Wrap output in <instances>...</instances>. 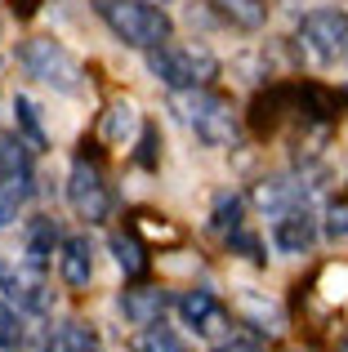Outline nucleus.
Segmentation results:
<instances>
[{
  "mask_svg": "<svg viewBox=\"0 0 348 352\" xmlns=\"http://www.w3.org/2000/svg\"><path fill=\"white\" fill-rule=\"evenodd\" d=\"M89 9L98 14V23L130 50H161L174 41V23L157 0H89Z\"/></svg>",
  "mask_w": 348,
  "mask_h": 352,
  "instance_id": "f257e3e1",
  "label": "nucleus"
},
{
  "mask_svg": "<svg viewBox=\"0 0 348 352\" xmlns=\"http://www.w3.org/2000/svg\"><path fill=\"white\" fill-rule=\"evenodd\" d=\"M170 112L188 125V134H197L206 147H237L241 129H237V107L232 98L215 94L210 85L201 89H179L170 94Z\"/></svg>",
  "mask_w": 348,
  "mask_h": 352,
  "instance_id": "f03ea898",
  "label": "nucleus"
},
{
  "mask_svg": "<svg viewBox=\"0 0 348 352\" xmlns=\"http://www.w3.org/2000/svg\"><path fill=\"white\" fill-rule=\"evenodd\" d=\"M148 72L170 94H179V89L210 85L219 76V58H215V50H206L197 41H166L161 50H148Z\"/></svg>",
  "mask_w": 348,
  "mask_h": 352,
  "instance_id": "7ed1b4c3",
  "label": "nucleus"
},
{
  "mask_svg": "<svg viewBox=\"0 0 348 352\" xmlns=\"http://www.w3.org/2000/svg\"><path fill=\"white\" fill-rule=\"evenodd\" d=\"M18 63H23V72L32 80L58 89V94H80V85H85V72H80L76 54H72L63 41H50V36H32V41H23Z\"/></svg>",
  "mask_w": 348,
  "mask_h": 352,
  "instance_id": "20e7f679",
  "label": "nucleus"
},
{
  "mask_svg": "<svg viewBox=\"0 0 348 352\" xmlns=\"http://www.w3.org/2000/svg\"><path fill=\"white\" fill-rule=\"evenodd\" d=\"M32 201V152L23 134H0V232L18 223Z\"/></svg>",
  "mask_w": 348,
  "mask_h": 352,
  "instance_id": "39448f33",
  "label": "nucleus"
},
{
  "mask_svg": "<svg viewBox=\"0 0 348 352\" xmlns=\"http://www.w3.org/2000/svg\"><path fill=\"white\" fill-rule=\"evenodd\" d=\"M295 41L313 63H331L348 54V9L340 5H317L295 23Z\"/></svg>",
  "mask_w": 348,
  "mask_h": 352,
  "instance_id": "423d86ee",
  "label": "nucleus"
},
{
  "mask_svg": "<svg viewBox=\"0 0 348 352\" xmlns=\"http://www.w3.org/2000/svg\"><path fill=\"white\" fill-rule=\"evenodd\" d=\"M67 206L76 210V219H85L89 228L94 223H107L116 210V197L112 188H107L103 170H98L94 161H85V156H76L67 170Z\"/></svg>",
  "mask_w": 348,
  "mask_h": 352,
  "instance_id": "0eeeda50",
  "label": "nucleus"
},
{
  "mask_svg": "<svg viewBox=\"0 0 348 352\" xmlns=\"http://www.w3.org/2000/svg\"><path fill=\"white\" fill-rule=\"evenodd\" d=\"M0 290L9 303L23 312H50V285H45V267H32L27 258H0Z\"/></svg>",
  "mask_w": 348,
  "mask_h": 352,
  "instance_id": "6e6552de",
  "label": "nucleus"
},
{
  "mask_svg": "<svg viewBox=\"0 0 348 352\" xmlns=\"http://www.w3.org/2000/svg\"><path fill=\"white\" fill-rule=\"evenodd\" d=\"M174 308H179L183 326L201 339H224L232 330V312H228V303L215 290H188L174 299Z\"/></svg>",
  "mask_w": 348,
  "mask_h": 352,
  "instance_id": "1a4fd4ad",
  "label": "nucleus"
},
{
  "mask_svg": "<svg viewBox=\"0 0 348 352\" xmlns=\"http://www.w3.org/2000/svg\"><path fill=\"white\" fill-rule=\"evenodd\" d=\"M268 241H272L277 254H304V250L317 241V214L308 206L281 210V214H272V223H268Z\"/></svg>",
  "mask_w": 348,
  "mask_h": 352,
  "instance_id": "9d476101",
  "label": "nucleus"
},
{
  "mask_svg": "<svg viewBox=\"0 0 348 352\" xmlns=\"http://www.w3.org/2000/svg\"><path fill=\"white\" fill-rule=\"evenodd\" d=\"M58 281L67 290H89L94 285V250H89V236H63L58 245Z\"/></svg>",
  "mask_w": 348,
  "mask_h": 352,
  "instance_id": "9b49d317",
  "label": "nucleus"
},
{
  "mask_svg": "<svg viewBox=\"0 0 348 352\" xmlns=\"http://www.w3.org/2000/svg\"><path fill=\"white\" fill-rule=\"evenodd\" d=\"M58 245H63V232H58V223H54V214H32L27 219V228H23V258L32 267H50V258L58 254Z\"/></svg>",
  "mask_w": 348,
  "mask_h": 352,
  "instance_id": "f8f14e48",
  "label": "nucleus"
},
{
  "mask_svg": "<svg viewBox=\"0 0 348 352\" xmlns=\"http://www.w3.org/2000/svg\"><path fill=\"white\" fill-rule=\"evenodd\" d=\"M121 312L130 326H157L170 312V294L161 285H134V290L121 294Z\"/></svg>",
  "mask_w": 348,
  "mask_h": 352,
  "instance_id": "ddd939ff",
  "label": "nucleus"
},
{
  "mask_svg": "<svg viewBox=\"0 0 348 352\" xmlns=\"http://www.w3.org/2000/svg\"><path fill=\"white\" fill-rule=\"evenodd\" d=\"M250 201L272 219V214H281V210L308 206V188H304V183H295V179H263V183H254Z\"/></svg>",
  "mask_w": 348,
  "mask_h": 352,
  "instance_id": "4468645a",
  "label": "nucleus"
},
{
  "mask_svg": "<svg viewBox=\"0 0 348 352\" xmlns=\"http://www.w3.org/2000/svg\"><path fill=\"white\" fill-rule=\"evenodd\" d=\"M45 352H103V344H98L94 326L67 317V321H54V326H50V335H45Z\"/></svg>",
  "mask_w": 348,
  "mask_h": 352,
  "instance_id": "2eb2a0df",
  "label": "nucleus"
},
{
  "mask_svg": "<svg viewBox=\"0 0 348 352\" xmlns=\"http://www.w3.org/2000/svg\"><path fill=\"white\" fill-rule=\"evenodd\" d=\"M107 250H112L116 267H121L125 276H143L148 272V250H143V241L134 232H112L107 236Z\"/></svg>",
  "mask_w": 348,
  "mask_h": 352,
  "instance_id": "dca6fc26",
  "label": "nucleus"
},
{
  "mask_svg": "<svg viewBox=\"0 0 348 352\" xmlns=\"http://www.w3.org/2000/svg\"><path fill=\"white\" fill-rule=\"evenodd\" d=\"M210 5L232 27H246V32H259V27L268 23V9H272L268 0H210Z\"/></svg>",
  "mask_w": 348,
  "mask_h": 352,
  "instance_id": "f3484780",
  "label": "nucleus"
},
{
  "mask_svg": "<svg viewBox=\"0 0 348 352\" xmlns=\"http://www.w3.org/2000/svg\"><path fill=\"white\" fill-rule=\"evenodd\" d=\"M130 348H134V352H192V348L166 326V321H157V326H139V335L130 339Z\"/></svg>",
  "mask_w": 348,
  "mask_h": 352,
  "instance_id": "a211bd4d",
  "label": "nucleus"
},
{
  "mask_svg": "<svg viewBox=\"0 0 348 352\" xmlns=\"http://www.w3.org/2000/svg\"><path fill=\"white\" fill-rule=\"evenodd\" d=\"M14 125H18V134H23L32 147H45V143H50V138H45V125H41L36 103H32V98H23V94H14Z\"/></svg>",
  "mask_w": 348,
  "mask_h": 352,
  "instance_id": "6ab92c4d",
  "label": "nucleus"
},
{
  "mask_svg": "<svg viewBox=\"0 0 348 352\" xmlns=\"http://www.w3.org/2000/svg\"><path fill=\"white\" fill-rule=\"evenodd\" d=\"M237 308H241V317L254 321V330H263V335H277V330H281L277 308H272V303H263L259 294H241V299H237Z\"/></svg>",
  "mask_w": 348,
  "mask_h": 352,
  "instance_id": "aec40b11",
  "label": "nucleus"
},
{
  "mask_svg": "<svg viewBox=\"0 0 348 352\" xmlns=\"http://www.w3.org/2000/svg\"><path fill=\"white\" fill-rule=\"evenodd\" d=\"M246 206H241V197H232V192H224V197L215 201V214H210V228L215 232H224V236H232L237 228H246Z\"/></svg>",
  "mask_w": 348,
  "mask_h": 352,
  "instance_id": "412c9836",
  "label": "nucleus"
},
{
  "mask_svg": "<svg viewBox=\"0 0 348 352\" xmlns=\"http://www.w3.org/2000/svg\"><path fill=\"white\" fill-rule=\"evenodd\" d=\"M130 129H134V107L130 103H112V107H107V116H103V134L112 138V143H125Z\"/></svg>",
  "mask_w": 348,
  "mask_h": 352,
  "instance_id": "4be33fe9",
  "label": "nucleus"
},
{
  "mask_svg": "<svg viewBox=\"0 0 348 352\" xmlns=\"http://www.w3.org/2000/svg\"><path fill=\"white\" fill-rule=\"evenodd\" d=\"M23 321H18V312L9 308L5 299H0V352H18L23 348Z\"/></svg>",
  "mask_w": 348,
  "mask_h": 352,
  "instance_id": "5701e85b",
  "label": "nucleus"
},
{
  "mask_svg": "<svg viewBox=\"0 0 348 352\" xmlns=\"http://www.w3.org/2000/svg\"><path fill=\"white\" fill-rule=\"evenodd\" d=\"M326 236L331 241H348V201H335L326 214Z\"/></svg>",
  "mask_w": 348,
  "mask_h": 352,
  "instance_id": "b1692460",
  "label": "nucleus"
},
{
  "mask_svg": "<svg viewBox=\"0 0 348 352\" xmlns=\"http://www.w3.org/2000/svg\"><path fill=\"white\" fill-rule=\"evenodd\" d=\"M210 352H263L259 339H246V335H232V339H224V344H215Z\"/></svg>",
  "mask_w": 348,
  "mask_h": 352,
  "instance_id": "393cba45",
  "label": "nucleus"
},
{
  "mask_svg": "<svg viewBox=\"0 0 348 352\" xmlns=\"http://www.w3.org/2000/svg\"><path fill=\"white\" fill-rule=\"evenodd\" d=\"M340 352H348V335H344V339H340Z\"/></svg>",
  "mask_w": 348,
  "mask_h": 352,
  "instance_id": "a878e982",
  "label": "nucleus"
},
{
  "mask_svg": "<svg viewBox=\"0 0 348 352\" xmlns=\"http://www.w3.org/2000/svg\"><path fill=\"white\" fill-rule=\"evenodd\" d=\"M157 5H166V0H157Z\"/></svg>",
  "mask_w": 348,
  "mask_h": 352,
  "instance_id": "bb28decb",
  "label": "nucleus"
},
{
  "mask_svg": "<svg viewBox=\"0 0 348 352\" xmlns=\"http://www.w3.org/2000/svg\"><path fill=\"white\" fill-rule=\"evenodd\" d=\"M344 58H348V54H344Z\"/></svg>",
  "mask_w": 348,
  "mask_h": 352,
  "instance_id": "cd10ccee",
  "label": "nucleus"
}]
</instances>
